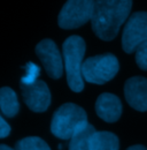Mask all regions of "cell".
<instances>
[{
  "label": "cell",
  "mask_w": 147,
  "mask_h": 150,
  "mask_svg": "<svg viewBox=\"0 0 147 150\" xmlns=\"http://www.w3.org/2000/svg\"><path fill=\"white\" fill-rule=\"evenodd\" d=\"M0 109L6 117L9 118H13L18 114L20 104L16 93L12 88H0Z\"/></svg>",
  "instance_id": "12"
},
{
  "label": "cell",
  "mask_w": 147,
  "mask_h": 150,
  "mask_svg": "<svg viewBox=\"0 0 147 150\" xmlns=\"http://www.w3.org/2000/svg\"><path fill=\"white\" fill-rule=\"evenodd\" d=\"M91 150H118L120 141L118 137L110 132H95L91 137L90 143Z\"/></svg>",
  "instance_id": "11"
},
{
  "label": "cell",
  "mask_w": 147,
  "mask_h": 150,
  "mask_svg": "<svg viewBox=\"0 0 147 150\" xmlns=\"http://www.w3.org/2000/svg\"><path fill=\"white\" fill-rule=\"evenodd\" d=\"M24 69L25 72H24V75L21 77V84L29 86L38 81V76L40 74V67L38 65L32 61H29L24 66Z\"/></svg>",
  "instance_id": "15"
},
{
  "label": "cell",
  "mask_w": 147,
  "mask_h": 150,
  "mask_svg": "<svg viewBox=\"0 0 147 150\" xmlns=\"http://www.w3.org/2000/svg\"><path fill=\"white\" fill-rule=\"evenodd\" d=\"M0 150H15V149H13V148H10V147H8L6 144H0Z\"/></svg>",
  "instance_id": "19"
},
{
  "label": "cell",
  "mask_w": 147,
  "mask_h": 150,
  "mask_svg": "<svg viewBox=\"0 0 147 150\" xmlns=\"http://www.w3.org/2000/svg\"><path fill=\"white\" fill-rule=\"evenodd\" d=\"M94 1L90 0H70L62 7L57 23L62 29H75L85 24L92 19Z\"/></svg>",
  "instance_id": "5"
},
{
  "label": "cell",
  "mask_w": 147,
  "mask_h": 150,
  "mask_svg": "<svg viewBox=\"0 0 147 150\" xmlns=\"http://www.w3.org/2000/svg\"><path fill=\"white\" fill-rule=\"evenodd\" d=\"M24 103L34 112H44L51 104V93L44 81L38 80L35 83L25 86L20 84Z\"/></svg>",
  "instance_id": "8"
},
{
  "label": "cell",
  "mask_w": 147,
  "mask_h": 150,
  "mask_svg": "<svg viewBox=\"0 0 147 150\" xmlns=\"http://www.w3.org/2000/svg\"><path fill=\"white\" fill-rule=\"evenodd\" d=\"M136 62L143 71H147V42L139 45L136 50Z\"/></svg>",
  "instance_id": "16"
},
{
  "label": "cell",
  "mask_w": 147,
  "mask_h": 150,
  "mask_svg": "<svg viewBox=\"0 0 147 150\" xmlns=\"http://www.w3.org/2000/svg\"><path fill=\"white\" fill-rule=\"evenodd\" d=\"M15 150H51V148L43 139L37 136H29L16 142Z\"/></svg>",
  "instance_id": "14"
},
{
  "label": "cell",
  "mask_w": 147,
  "mask_h": 150,
  "mask_svg": "<svg viewBox=\"0 0 147 150\" xmlns=\"http://www.w3.org/2000/svg\"><path fill=\"white\" fill-rule=\"evenodd\" d=\"M95 132H97L95 128L89 122L82 126L70 139L69 150H91L90 149L91 137Z\"/></svg>",
  "instance_id": "13"
},
{
  "label": "cell",
  "mask_w": 147,
  "mask_h": 150,
  "mask_svg": "<svg viewBox=\"0 0 147 150\" xmlns=\"http://www.w3.org/2000/svg\"><path fill=\"white\" fill-rule=\"evenodd\" d=\"M120 69L117 58L111 53H104L88 58L82 68L85 81L94 84H104L110 81Z\"/></svg>",
  "instance_id": "4"
},
{
  "label": "cell",
  "mask_w": 147,
  "mask_h": 150,
  "mask_svg": "<svg viewBox=\"0 0 147 150\" xmlns=\"http://www.w3.org/2000/svg\"><path fill=\"white\" fill-rule=\"evenodd\" d=\"M147 42V12L133 13L124 27L122 49L125 53L136 52L137 47Z\"/></svg>",
  "instance_id": "6"
},
{
  "label": "cell",
  "mask_w": 147,
  "mask_h": 150,
  "mask_svg": "<svg viewBox=\"0 0 147 150\" xmlns=\"http://www.w3.org/2000/svg\"><path fill=\"white\" fill-rule=\"evenodd\" d=\"M36 53L52 79H60L63 73L61 53L52 39H43L36 46Z\"/></svg>",
  "instance_id": "7"
},
{
  "label": "cell",
  "mask_w": 147,
  "mask_h": 150,
  "mask_svg": "<svg viewBox=\"0 0 147 150\" xmlns=\"http://www.w3.org/2000/svg\"><path fill=\"white\" fill-rule=\"evenodd\" d=\"M10 133V126L7 124V121L0 115V139H4L8 136Z\"/></svg>",
  "instance_id": "17"
},
{
  "label": "cell",
  "mask_w": 147,
  "mask_h": 150,
  "mask_svg": "<svg viewBox=\"0 0 147 150\" xmlns=\"http://www.w3.org/2000/svg\"><path fill=\"white\" fill-rule=\"evenodd\" d=\"M86 124L88 114L84 109L73 103H66L53 114L51 132L61 140H69L82 126Z\"/></svg>",
  "instance_id": "3"
},
{
  "label": "cell",
  "mask_w": 147,
  "mask_h": 150,
  "mask_svg": "<svg viewBox=\"0 0 147 150\" xmlns=\"http://www.w3.org/2000/svg\"><path fill=\"white\" fill-rule=\"evenodd\" d=\"M95 112L106 122H115L122 114V103L115 95L101 94L95 102Z\"/></svg>",
  "instance_id": "10"
},
{
  "label": "cell",
  "mask_w": 147,
  "mask_h": 150,
  "mask_svg": "<svg viewBox=\"0 0 147 150\" xmlns=\"http://www.w3.org/2000/svg\"><path fill=\"white\" fill-rule=\"evenodd\" d=\"M85 42L79 36L68 37L62 45L67 82L69 88L75 93H80L84 89L82 68L84 64L83 58L85 54Z\"/></svg>",
  "instance_id": "2"
},
{
  "label": "cell",
  "mask_w": 147,
  "mask_h": 150,
  "mask_svg": "<svg viewBox=\"0 0 147 150\" xmlns=\"http://www.w3.org/2000/svg\"><path fill=\"white\" fill-rule=\"evenodd\" d=\"M132 8L130 0L94 1L91 19L92 30L102 40H111L117 36L121 25L128 19Z\"/></svg>",
  "instance_id": "1"
},
{
  "label": "cell",
  "mask_w": 147,
  "mask_h": 150,
  "mask_svg": "<svg viewBox=\"0 0 147 150\" xmlns=\"http://www.w3.org/2000/svg\"><path fill=\"white\" fill-rule=\"evenodd\" d=\"M127 150H147V148L145 146H141V144H134V146L129 147Z\"/></svg>",
  "instance_id": "18"
},
{
  "label": "cell",
  "mask_w": 147,
  "mask_h": 150,
  "mask_svg": "<svg viewBox=\"0 0 147 150\" xmlns=\"http://www.w3.org/2000/svg\"><path fill=\"white\" fill-rule=\"evenodd\" d=\"M124 96L128 104L134 110L147 111V79L133 76L127 80L124 84Z\"/></svg>",
  "instance_id": "9"
}]
</instances>
